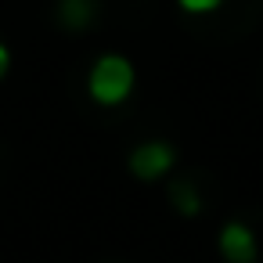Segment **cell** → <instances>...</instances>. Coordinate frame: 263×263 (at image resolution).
Listing matches in <instances>:
<instances>
[{
	"instance_id": "obj_3",
	"label": "cell",
	"mask_w": 263,
	"mask_h": 263,
	"mask_svg": "<svg viewBox=\"0 0 263 263\" xmlns=\"http://www.w3.org/2000/svg\"><path fill=\"white\" fill-rule=\"evenodd\" d=\"M220 256L227 259V263H256V256H259V245H256V234H252V227L249 223H241V220H231V223H223L220 227Z\"/></svg>"
},
{
	"instance_id": "obj_4",
	"label": "cell",
	"mask_w": 263,
	"mask_h": 263,
	"mask_svg": "<svg viewBox=\"0 0 263 263\" xmlns=\"http://www.w3.org/2000/svg\"><path fill=\"white\" fill-rule=\"evenodd\" d=\"M98 15V4L94 0H58V22L69 29V33H83Z\"/></svg>"
},
{
	"instance_id": "obj_1",
	"label": "cell",
	"mask_w": 263,
	"mask_h": 263,
	"mask_svg": "<svg viewBox=\"0 0 263 263\" xmlns=\"http://www.w3.org/2000/svg\"><path fill=\"white\" fill-rule=\"evenodd\" d=\"M137 87V72H134V62L123 58V54H101L94 65H90V76H87V94L105 105V108H116L123 105Z\"/></svg>"
},
{
	"instance_id": "obj_2",
	"label": "cell",
	"mask_w": 263,
	"mask_h": 263,
	"mask_svg": "<svg viewBox=\"0 0 263 263\" xmlns=\"http://www.w3.org/2000/svg\"><path fill=\"white\" fill-rule=\"evenodd\" d=\"M177 162V148L170 141H144L130 152V173L137 180H159L173 170Z\"/></svg>"
},
{
	"instance_id": "obj_6",
	"label": "cell",
	"mask_w": 263,
	"mask_h": 263,
	"mask_svg": "<svg viewBox=\"0 0 263 263\" xmlns=\"http://www.w3.org/2000/svg\"><path fill=\"white\" fill-rule=\"evenodd\" d=\"M223 4V0H177V8L187 11V15H209Z\"/></svg>"
},
{
	"instance_id": "obj_5",
	"label": "cell",
	"mask_w": 263,
	"mask_h": 263,
	"mask_svg": "<svg viewBox=\"0 0 263 263\" xmlns=\"http://www.w3.org/2000/svg\"><path fill=\"white\" fill-rule=\"evenodd\" d=\"M170 198H173V205H177L184 216H198V209H202V202H198V195H195V187H191L187 180H177V184L170 187Z\"/></svg>"
},
{
	"instance_id": "obj_7",
	"label": "cell",
	"mask_w": 263,
	"mask_h": 263,
	"mask_svg": "<svg viewBox=\"0 0 263 263\" xmlns=\"http://www.w3.org/2000/svg\"><path fill=\"white\" fill-rule=\"evenodd\" d=\"M8 69H11V51H8V44H0V80L8 76Z\"/></svg>"
}]
</instances>
